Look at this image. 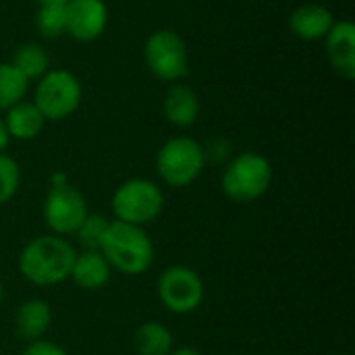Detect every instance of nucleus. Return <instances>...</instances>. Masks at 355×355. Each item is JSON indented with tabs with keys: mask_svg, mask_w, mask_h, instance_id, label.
<instances>
[{
	"mask_svg": "<svg viewBox=\"0 0 355 355\" xmlns=\"http://www.w3.org/2000/svg\"><path fill=\"white\" fill-rule=\"evenodd\" d=\"M81 83L67 69H50L37 79L33 104L46 121H64L81 104Z\"/></svg>",
	"mask_w": 355,
	"mask_h": 355,
	"instance_id": "7",
	"label": "nucleus"
},
{
	"mask_svg": "<svg viewBox=\"0 0 355 355\" xmlns=\"http://www.w3.org/2000/svg\"><path fill=\"white\" fill-rule=\"evenodd\" d=\"M204 148V156H206V164L208 162H214V164H227L229 160H231V144H229V139H225V137H212L206 146H202Z\"/></svg>",
	"mask_w": 355,
	"mask_h": 355,
	"instance_id": "23",
	"label": "nucleus"
},
{
	"mask_svg": "<svg viewBox=\"0 0 355 355\" xmlns=\"http://www.w3.org/2000/svg\"><path fill=\"white\" fill-rule=\"evenodd\" d=\"M27 85L29 81L12 64L0 62V112L21 102L27 94Z\"/></svg>",
	"mask_w": 355,
	"mask_h": 355,
	"instance_id": "19",
	"label": "nucleus"
},
{
	"mask_svg": "<svg viewBox=\"0 0 355 355\" xmlns=\"http://www.w3.org/2000/svg\"><path fill=\"white\" fill-rule=\"evenodd\" d=\"M37 6H50V4H67L69 0H35Z\"/></svg>",
	"mask_w": 355,
	"mask_h": 355,
	"instance_id": "27",
	"label": "nucleus"
},
{
	"mask_svg": "<svg viewBox=\"0 0 355 355\" xmlns=\"http://www.w3.org/2000/svg\"><path fill=\"white\" fill-rule=\"evenodd\" d=\"M35 27L44 37H60L67 35V15L64 4L40 6L35 15Z\"/></svg>",
	"mask_w": 355,
	"mask_h": 355,
	"instance_id": "21",
	"label": "nucleus"
},
{
	"mask_svg": "<svg viewBox=\"0 0 355 355\" xmlns=\"http://www.w3.org/2000/svg\"><path fill=\"white\" fill-rule=\"evenodd\" d=\"M135 355H171L175 349V337L171 329L156 320H146L133 335Z\"/></svg>",
	"mask_w": 355,
	"mask_h": 355,
	"instance_id": "17",
	"label": "nucleus"
},
{
	"mask_svg": "<svg viewBox=\"0 0 355 355\" xmlns=\"http://www.w3.org/2000/svg\"><path fill=\"white\" fill-rule=\"evenodd\" d=\"M335 25L333 12L316 2L302 4L289 15V29L295 37L306 40V42H316L324 40L331 27Z\"/></svg>",
	"mask_w": 355,
	"mask_h": 355,
	"instance_id": "14",
	"label": "nucleus"
},
{
	"mask_svg": "<svg viewBox=\"0 0 355 355\" xmlns=\"http://www.w3.org/2000/svg\"><path fill=\"white\" fill-rule=\"evenodd\" d=\"M108 225H110V220L104 214L89 212L73 237L77 239V243L81 245V250H100Z\"/></svg>",
	"mask_w": 355,
	"mask_h": 355,
	"instance_id": "20",
	"label": "nucleus"
},
{
	"mask_svg": "<svg viewBox=\"0 0 355 355\" xmlns=\"http://www.w3.org/2000/svg\"><path fill=\"white\" fill-rule=\"evenodd\" d=\"M272 164L258 152H241L231 156L220 175L223 193L235 204H252L264 198L272 185Z\"/></svg>",
	"mask_w": 355,
	"mask_h": 355,
	"instance_id": "3",
	"label": "nucleus"
},
{
	"mask_svg": "<svg viewBox=\"0 0 355 355\" xmlns=\"http://www.w3.org/2000/svg\"><path fill=\"white\" fill-rule=\"evenodd\" d=\"M114 220L146 227L154 223L164 210V193L160 185L146 177L123 181L110 200Z\"/></svg>",
	"mask_w": 355,
	"mask_h": 355,
	"instance_id": "5",
	"label": "nucleus"
},
{
	"mask_svg": "<svg viewBox=\"0 0 355 355\" xmlns=\"http://www.w3.org/2000/svg\"><path fill=\"white\" fill-rule=\"evenodd\" d=\"M206 168L204 148L189 135H175L166 139L156 154V173L173 189L189 187Z\"/></svg>",
	"mask_w": 355,
	"mask_h": 355,
	"instance_id": "4",
	"label": "nucleus"
},
{
	"mask_svg": "<svg viewBox=\"0 0 355 355\" xmlns=\"http://www.w3.org/2000/svg\"><path fill=\"white\" fill-rule=\"evenodd\" d=\"M162 112H164V119L173 127L187 129L200 116V98L189 85L173 83L166 89V96L162 102Z\"/></svg>",
	"mask_w": 355,
	"mask_h": 355,
	"instance_id": "15",
	"label": "nucleus"
},
{
	"mask_svg": "<svg viewBox=\"0 0 355 355\" xmlns=\"http://www.w3.org/2000/svg\"><path fill=\"white\" fill-rule=\"evenodd\" d=\"M144 58L148 71L160 81L177 83L189 71L187 44L177 31L171 29H158L146 40Z\"/></svg>",
	"mask_w": 355,
	"mask_h": 355,
	"instance_id": "9",
	"label": "nucleus"
},
{
	"mask_svg": "<svg viewBox=\"0 0 355 355\" xmlns=\"http://www.w3.org/2000/svg\"><path fill=\"white\" fill-rule=\"evenodd\" d=\"M8 144H10V135H8V131H6L4 119L0 116V154L8 148Z\"/></svg>",
	"mask_w": 355,
	"mask_h": 355,
	"instance_id": "25",
	"label": "nucleus"
},
{
	"mask_svg": "<svg viewBox=\"0 0 355 355\" xmlns=\"http://www.w3.org/2000/svg\"><path fill=\"white\" fill-rule=\"evenodd\" d=\"M21 185V168L15 158L6 152L0 154V206H6L19 191Z\"/></svg>",
	"mask_w": 355,
	"mask_h": 355,
	"instance_id": "22",
	"label": "nucleus"
},
{
	"mask_svg": "<svg viewBox=\"0 0 355 355\" xmlns=\"http://www.w3.org/2000/svg\"><path fill=\"white\" fill-rule=\"evenodd\" d=\"M156 293L166 312L187 316L202 306L206 287L202 277L191 266L173 264L160 272L156 281Z\"/></svg>",
	"mask_w": 355,
	"mask_h": 355,
	"instance_id": "8",
	"label": "nucleus"
},
{
	"mask_svg": "<svg viewBox=\"0 0 355 355\" xmlns=\"http://www.w3.org/2000/svg\"><path fill=\"white\" fill-rule=\"evenodd\" d=\"M2 300H4V283L0 279V306H2Z\"/></svg>",
	"mask_w": 355,
	"mask_h": 355,
	"instance_id": "28",
	"label": "nucleus"
},
{
	"mask_svg": "<svg viewBox=\"0 0 355 355\" xmlns=\"http://www.w3.org/2000/svg\"><path fill=\"white\" fill-rule=\"evenodd\" d=\"M2 119H4L10 139H19V141L35 139L44 131V125H46V119L42 116L37 106L33 102H25V100L17 102L15 106L4 110Z\"/></svg>",
	"mask_w": 355,
	"mask_h": 355,
	"instance_id": "16",
	"label": "nucleus"
},
{
	"mask_svg": "<svg viewBox=\"0 0 355 355\" xmlns=\"http://www.w3.org/2000/svg\"><path fill=\"white\" fill-rule=\"evenodd\" d=\"M100 252L112 272H121L125 277H139L154 264V241L150 239L146 227L121 220H110Z\"/></svg>",
	"mask_w": 355,
	"mask_h": 355,
	"instance_id": "2",
	"label": "nucleus"
},
{
	"mask_svg": "<svg viewBox=\"0 0 355 355\" xmlns=\"http://www.w3.org/2000/svg\"><path fill=\"white\" fill-rule=\"evenodd\" d=\"M75 256L77 250L67 237L44 233L23 245L17 268L27 283L35 287H54L69 281Z\"/></svg>",
	"mask_w": 355,
	"mask_h": 355,
	"instance_id": "1",
	"label": "nucleus"
},
{
	"mask_svg": "<svg viewBox=\"0 0 355 355\" xmlns=\"http://www.w3.org/2000/svg\"><path fill=\"white\" fill-rule=\"evenodd\" d=\"M112 268L100 250H81L75 256L69 281L81 291H100L110 283Z\"/></svg>",
	"mask_w": 355,
	"mask_h": 355,
	"instance_id": "13",
	"label": "nucleus"
},
{
	"mask_svg": "<svg viewBox=\"0 0 355 355\" xmlns=\"http://www.w3.org/2000/svg\"><path fill=\"white\" fill-rule=\"evenodd\" d=\"M10 64L27 81H33V79H40L44 73L50 71V56H48V52L40 44L29 42V44H23V46H19L15 50Z\"/></svg>",
	"mask_w": 355,
	"mask_h": 355,
	"instance_id": "18",
	"label": "nucleus"
},
{
	"mask_svg": "<svg viewBox=\"0 0 355 355\" xmlns=\"http://www.w3.org/2000/svg\"><path fill=\"white\" fill-rule=\"evenodd\" d=\"M52 327V308L46 300L31 297L25 300L17 310L12 318V329L19 341L33 343L46 337V333Z\"/></svg>",
	"mask_w": 355,
	"mask_h": 355,
	"instance_id": "11",
	"label": "nucleus"
},
{
	"mask_svg": "<svg viewBox=\"0 0 355 355\" xmlns=\"http://www.w3.org/2000/svg\"><path fill=\"white\" fill-rule=\"evenodd\" d=\"M21 355H69L60 345L52 343V341H46V339H40V341H33V343H27L25 349L21 352Z\"/></svg>",
	"mask_w": 355,
	"mask_h": 355,
	"instance_id": "24",
	"label": "nucleus"
},
{
	"mask_svg": "<svg viewBox=\"0 0 355 355\" xmlns=\"http://www.w3.org/2000/svg\"><path fill=\"white\" fill-rule=\"evenodd\" d=\"M327 56L343 79L355 77V25L352 21H335L324 37Z\"/></svg>",
	"mask_w": 355,
	"mask_h": 355,
	"instance_id": "12",
	"label": "nucleus"
},
{
	"mask_svg": "<svg viewBox=\"0 0 355 355\" xmlns=\"http://www.w3.org/2000/svg\"><path fill=\"white\" fill-rule=\"evenodd\" d=\"M87 214L89 206L81 189L67 183L64 179H54L42 206V216L48 227V233L69 239L77 233Z\"/></svg>",
	"mask_w": 355,
	"mask_h": 355,
	"instance_id": "6",
	"label": "nucleus"
},
{
	"mask_svg": "<svg viewBox=\"0 0 355 355\" xmlns=\"http://www.w3.org/2000/svg\"><path fill=\"white\" fill-rule=\"evenodd\" d=\"M67 35L77 42H92L100 37L108 23V8L104 0H69L64 4Z\"/></svg>",
	"mask_w": 355,
	"mask_h": 355,
	"instance_id": "10",
	"label": "nucleus"
},
{
	"mask_svg": "<svg viewBox=\"0 0 355 355\" xmlns=\"http://www.w3.org/2000/svg\"><path fill=\"white\" fill-rule=\"evenodd\" d=\"M171 355H204L200 349H196V347H177V349H173Z\"/></svg>",
	"mask_w": 355,
	"mask_h": 355,
	"instance_id": "26",
	"label": "nucleus"
}]
</instances>
